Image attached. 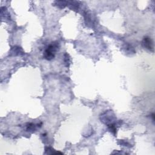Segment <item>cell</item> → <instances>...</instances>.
Masks as SVG:
<instances>
[{"label":"cell","mask_w":155,"mask_h":155,"mask_svg":"<svg viewBox=\"0 0 155 155\" xmlns=\"http://www.w3.org/2000/svg\"><path fill=\"white\" fill-rule=\"evenodd\" d=\"M59 49V43L57 42H53L45 49L44 53V57L47 60H51L55 58V53Z\"/></svg>","instance_id":"1"},{"label":"cell","mask_w":155,"mask_h":155,"mask_svg":"<svg viewBox=\"0 0 155 155\" xmlns=\"http://www.w3.org/2000/svg\"><path fill=\"white\" fill-rule=\"evenodd\" d=\"M142 44L145 48L148 49L150 50L153 51V45L151 38L148 37H145L142 41Z\"/></svg>","instance_id":"2"},{"label":"cell","mask_w":155,"mask_h":155,"mask_svg":"<svg viewBox=\"0 0 155 155\" xmlns=\"http://www.w3.org/2000/svg\"><path fill=\"white\" fill-rule=\"evenodd\" d=\"M27 130L30 131H35L36 130V125L32 123H28L27 125Z\"/></svg>","instance_id":"3"},{"label":"cell","mask_w":155,"mask_h":155,"mask_svg":"<svg viewBox=\"0 0 155 155\" xmlns=\"http://www.w3.org/2000/svg\"><path fill=\"white\" fill-rule=\"evenodd\" d=\"M68 55L66 54L64 55V62H65V64H66V66H69V64H70V60L69 58H68Z\"/></svg>","instance_id":"4"}]
</instances>
